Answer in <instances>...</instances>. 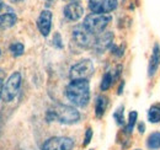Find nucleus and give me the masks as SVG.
<instances>
[{"label": "nucleus", "instance_id": "393cba45", "mask_svg": "<svg viewBox=\"0 0 160 150\" xmlns=\"http://www.w3.org/2000/svg\"><path fill=\"white\" fill-rule=\"evenodd\" d=\"M144 129H145L144 123H140V124H139V132H140V133H143V132H144Z\"/></svg>", "mask_w": 160, "mask_h": 150}, {"label": "nucleus", "instance_id": "4be33fe9", "mask_svg": "<svg viewBox=\"0 0 160 150\" xmlns=\"http://www.w3.org/2000/svg\"><path fill=\"white\" fill-rule=\"evenodd\" d=\"M2 88H4V72L0 70V97H2Z\"/></svg>", "mask_w": 160, "mask_h": 150}, {"label": "nucleus", "instance_id": "f03ea898", "mask_svg": "<svg viewBox=\"0 0 160 150\" xmlns=\"http://www.w3.org/2000/svg\"><path fill=\"white\" fill-rule=\"evenodd\" d=\"M48 122L57 121L63 124H74L80 119V113L77 108L67 105H56L53 108H49L46 114Z\"/></svg>", "mask_w": 160, "mask_h": 150}, {"label": "nucleus", "instance_id": "412c9836", "mask_svg": "<svg viewBox=\"0 0 160 150\" xmlns=\"http://www.w3.org/2000/svg\"><path fill=\"white\" fill-rule=\"evenodd\" d=\"M91 138H92V129H91V128H88V129H86V133H85V138H84V143H82V145L86 147V145L90 143Z\"/></svg>", "mask_w": 160, "mask_h": 150}, {"label": "nucleus", "instance_id": "1a4fd4ad", "mask_svg": "<svg viewBox=\"0 0 160 150\" xmlns=\"http://www.w3.org/2000/svg\"><path fill=\"white\" fill-rule=\"evenodd\" d=\"M113 33L107 31V32H102L100 36L98 38H95V42H94V49L98 52V53H103L105 51H107L108 48L112 47V43H113Z\"/></svg>", "mask_w": 160, "mask_h": 150}, {"label": "nucleus", "instance_id": "b1692460", "mask_svg": "<svg viewBox=\"0 0 160 150\" xmlns=\"http://www.w3.org/2000/svg\"><path fill=\"white\" fill-rule=\"evenodd\" d=\"M53 42H54V44L57 46V47H62V43H60V36L59 33H56V36H54V39H53Z\"/></svg>", "mask_w": 160, "mask_h": 150}, {"label": "nucleus", "instance_id": "cd10ccee", "mask_svg": "<svg viewBox=\"0 0 160 150\" xmlns=\"http://www.w3.org/2000/svg\"><path fill=\"white\" fill-rule=\"evenodd\" d=\"M136 150H140V149H136Z\"/></svg>", "mask_w": 160, "mask_h": 150}, {"label": "nucleus", "instance_id": "20e7f679", "mask_svg": "<svg viewBox=\"0 0 160 150\" xmlns=\"http://www.w3.org/2000/svg\"><path fill=\"white\" fill-rule=\"evenodd\" d=\"M21 81L22 79L19 72L12 73L8 78L2 88V100L5 102H10L16 97V95L19 94V90H20Z\"/></svg>", "mask_w": 160, "mask_h": 150}, {"label": "nucleus", "instance_id": "aec40b11", "mask_svg": "<svg viewBox=\"0 0 160 150\" xmlns=\"http://www.w3.org/2000/svg\"><path fill=\"white\" fill-rule=\"evenodd\" d=\"M123 110H124V107H123V106H120V107L115 111V113H113V118H115V121H116V123H117L118 126H123V124H124Z\"/></svg>", "mask_w": 160, "mask_h": 150}, {"label": "nucleus", "instance_id": "39448f33", "mask_svg": "<svg viewBox=\"0 0 160 150\" xmlns=\"http://www.w3.org/2000/svg\"><path fill=\"white\" fill-rule=\"evenodd\" d=\"M94 73V64L90 59H82L70 68L72 80H88Z\"/></svg>", "mask_w": 160, "mask_h": 150}, {"label": "nucleus", "instance_id": "bb28decb", "mask_svg": "<svg viewBox=\"0 0 160 150\" xmlns=\"http://www.w3.org/2000/svg\"><path fill=\"white\" fill-rule=\"evenodd\" d=\"M0 54H1V51H0Z\"/></svg>", "mask_w": 160, "mask_h": 150}, {"label": "nucleus", "instance_id": "6e6552de", "mask_svg": "<svg viewBox=\"0 0 160 150\" xmlns=\"http://www.w3.org/2000/svg\"><path fill=\"white\" fill-rule=\"evenodd\" d=\"M89 8L94 14H108L117 8V0H89Z\"/></svg>", "mask_w": 160, "mask_h": 150}, {"label": "nucleus", "instance_id": "dca6fc26", "mask_svg": "<svg viewBox=\"0 0 160 150\" xmlns=\"http://www.w3.org/2000/svg\"><path fill=\"white\" fill-rule=\"evenodd\" d=\"M147 145L150 150L160 149V133H158V132L152 133L147 140Z\"/></svg>", "mask_w": 160, "mask_h": 150}, {"label": "nucleus", "instance_id": "9d476101", "mask_svg": "<svg viewBox=\"0 0 160 150\" xmlns=\"http://www.w3.org/2000/svg\"><path fill=\"white\" fill-rule=\"evenodd\" d=\"M52 12L49 10H43L41 11L40 16L37 19V27L40 30L41 35L47 37L51 32L52 28Z\"/></svg>", "mask_w": 160, "mask_h": 150}, {"label": "nucleus", "instance_id": "0eeeda50", "mask_svg": "<svg viewBox=\"0 0 160 150\" xmlns=\"http://www.w3.org/2000/svg\"><path fill=\"white\" fill-rule=\"evenodd\" d=\"M73 39L81 48H89L94 46V42H95L94 35H91L82 25L77 26L73 30Z\"/></svg>", "mask_w": 160, "mask_h": 150}, {"label": "nucleus", "instance_id": "a878e982", "mask_svg": "<svg viewBox=\"0 0 160 150\" xmlns=\"http://www.w3.org/2000/svg\"><path fill=\"white\" fill-rule=\"evenodd\" d=\"M2 8H4V4H2V1L0 0V11H1V9H2Z\"/></svg>", "mask_w": 160, "mask_h": 150}, {"label": "nucleus", "instance_id": "6ab92c4d", "mask_svg": "<svg viewBox=\"0 0 160 150\" xmlns=\"http://www.w3.org/2000/svg\"><path fill=\"white\" fill-rule=\"evenodd\" d=\"M9 49H10L11 54H12L14 57H20V56H22V54H23L25 47H23V44H22V43H20V42H15V43L10 44Z\"/></svg>", "mask_w": 160, "mask_h": 150}, {"label": "nucleus", "instance_id": "423d86ee", "mask_svg": "<svg viewBox=\"0 0 160 150\" xmlns=\"http://www.w3.org/2000/svg\"><path fill=\"white\" fill-rule=\"evenodd\" d=\"M74 140L69 137H52L42 144V150H72Z\"/></svg>", "mask_w": 160, "mask_h": 150}, {"label": "nucleus", "instance_id": "c85d7f7f", "mask_svg": "<svg viewBox=\"0 0 160 150\" xmlns=\"http://www.w3.org/2000/svg\"><path fill=\"white\" fill-rule=\"evenodd\" d=\"M73 1H75V0H73Z\"/></svg>", "mask_w": 160, "mask_h": 150}, {"label": "nucleus", "instance_id": "f257e3e1", "mask_svg": "<svg viewBox=\"0 0 160 150\" xmlns=\"http://www.w3.org/2000/svg\"><path fill=\"white\" fill-rule=\"evenodd\" d=\"M65 95L73 105L78 107H85L90 101L89 81L88 80H72L65 89Z\"/></svg>", "mask_w": 160, "mask_h": 150}, {"label": "nucleus", "instance_id": "a211bd4d", "mask_svg": "<svg viewBox=\"0 0 160 150\" xmlns=\"http://www.w3.org/2000/svg\"><path fill=\"white\" fill-rule=\"evenodd\" d=\"M137 118H138V113L137 111H132L129 113V117H128V123L126 126V132L127 133H132V131L134 129V126L137 123Z\"/></svg>", "mask_w": 160, "mask_h": 150}, {"label": "nucleus", "instance_id": "9b49d317", "mask_svg": "<svg viewBox=\"0 0 160 150\" xmlns=\"http://www.w3.org/2000/svg\"><path fill=\"white\" fill-rule=\"evenodd\" d=\"M63 12H64L65 19H68L69 21H78L84 14V9H82V6L80 5L79 2L73 1V2H69L64 8Z\"/></svg>", "mask_w": 160, "mask_h": 150}, {"label": "nucleus", "instance_id": "5701e85b", "mask_svg": "<svg viewBox=\"0 0 160 150\" xmlns=\"http://www.w3.org/2000/svg\"><path fill=\"white\" fill-rule=\"evenodd\" d=\"M112 51H113V54H116L117 57H121L123 54V48L121 47V48H117L116 46L115 47H112Z\"/></svg>", "mask_w": 160, "mask_h": 150}, {"label": "nucleus", "instance_id": "7ed1b4c3", "mask_svg": "<svg viewBox=\"0 0 160 150\" xmlns=\"http://www.w3.org/2000/svg\"><path fill=\"white\" fill-rule=\"evenodd\" d=\"M111 20L112 18L108 14H90L84 19L82 26L91 35H99L105 31Z\"/></svg>", "mask_w": 160, "mask_h": 150}, {"label": "nucleus", "instance_id": "4468645a", "mask_svg": "<svg viewBox=\"0 0 160 150\" xmlns=\"http://www.w3.org/2000/svg\"><path fill=\"white\" fill-rule=\"evenodd\" d=\"M107 105H108V98L103 95L99 96L96 98V102H95V114L98 118H101L103 116V113L107 108Z\"/></svg>", "mask_w": 160, "mask_h": 150}, {"label": "nucleus", "instance_id": "ddd939ff", "mask_svg": "<svg viewBox=\"0 0 160 150\" xmlns=\"http://www.w3.org/2000/svg\"><path fill=\"white\" fill-rule=\"evenodd\" d=\"M18 22V16L14 12H6L0 15V30H6L12 27Z\"/></svg>", "mask_w": 160, "mask_h": 150}, {"label": "nucleus", "instance_id": "f3484780", "mask_svg": "<svg viewBox=\"0 0 160 150\" xmlns=\"http://www.w3.org/2000/svg\"><path fill=\"white\" fill-rule=\"evenodd\" d=\"M148 119L152 123H158L160 122V105H154L149 108L148 111Z\"/></svg>", "mask_w": 160, "mask_h": 150}, {"label": "nucleus", "instance_id": "2eb2a0df", "mask_svg": "<svg viewBox=\"0 0 160 150\" xmlns=\"http://www.w3.org/2000/svg\"><path fill=\"white\" fill-rule=\"evenodd\" d=\"M117 75L118 74H113L112 72H106L103 76H102V80H101V90L102 91H106V90H108L111 86H112V84H113V81H115V79L117 78Z\"/></svg>", "mask_w": 160, "mask_h": 150}, {"label": "nucleus", "instance_id": "f8f14e48", "mask_svg": "<svg viewBox=\"0 0 160 150\" xmlns=\"http://www.w3.org/2000/svg\"><path fill=\"white\" fill-rule=\"evenodd\" d=\"M159 65H160V47L159 44H155V47L153 49L152 58H150V62H149V67H148V74H149V76H153V75L157 73Z\"/></svg>", "mask_w": 160, "mask_h": 150}]
</instances>
